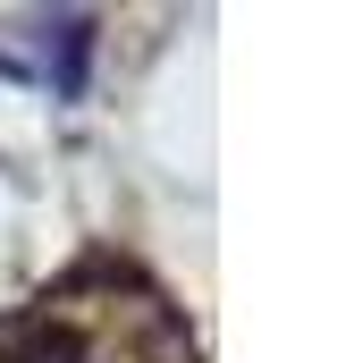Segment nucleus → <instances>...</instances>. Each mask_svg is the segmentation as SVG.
Returning a JSON list of instances; mask_svg holds the SVG:
<instances>
[{"instance_id": "nucleus-1", "label": "nucleus", "mask_w": 354, "mask_h": 363, "mask_svg": "<svg viewBox=\"0 0 354 363\" xmlns=\"http://www.w3.org/2000/svg\"><path fill=\"white\" fill-rule=\"evenodd\" d=\"M0 363H93L68 330H8L0 338Z\"/></svg>"}]
</instances>
